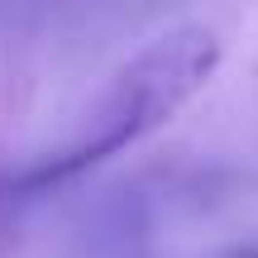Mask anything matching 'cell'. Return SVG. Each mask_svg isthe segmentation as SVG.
<instances>
[{
  "mask_svg": "<svg viewBox=\"0 0 258 258\" xmlns=\"http://www.w3.org/2000/svg\"><path fill=\"white\" fill-rule=\"evenodd\" d=\"M220 57L225 48L206 24H177L158 34L120 67L101 105L86 115L82 134L67 139L57 153L38 158L29 172H19L15 186L19 191H53V186L77 182L82 172L110 163L115 153L134 148L139 139L163 129L177 110H186L211 86V77L220 72Z\"/></svg>",
  "mask_w": 258,
  "mask_h": 258,
  "instance_id": "1",
  "label": "cell"
},
{
  "mask_svg": "<svg viewBox=\"0 0 258 258\" xmlns=\"http://www.w3.org/2000/svg\"><path fill=\"white\" fill-rule=\"evenodd\" d=\"M244 258H258V253H244Z\"/></svg>",
  "mask_w": 258,
  "mask_h": 258,
  "instance_id": "2",
  "label": "cell"
}]
</instances>
